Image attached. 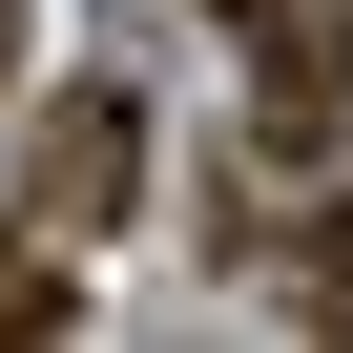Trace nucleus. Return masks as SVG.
I'll list each match as a JSON object with an SVG mask.
<instances>
[{"mask_svg": "<svg viewBox=\"0 0 353 353\" xmlns=\"http://www.w3.org/2000/svg\"><path fill=\"white\" fill-rule=\"evenodd\" d=\"M125 188H145V104H125V83H63V104L21 125V229H42V250H63V229L104 250Z\"/></svg>", "mask_w": 353, "mask_h": 353, "instance_id": "obj_1", "label": "nucleus"}, {"mask_svg": "<svg viewBox=\"0 0 353 353\" xmlns=\"http://www.w3.org/2000/svg\"><path fill=\"white\" fill-rule=\"evenodd\" d=\"M270 63H250V145L270 166H312V145H353V21L332 0H291V21H250Z\"/></svg>", "mask_w": 353, "mask_h": 353, "instance_id": "obj_2", "label": "nucleus"}, {"mask_svg": "<svg viewBox=\"0 0 353 353\" xmlns=\"http://www.w3.org/2000/svg\"><path fill=\"white\" fill-rule=\"evenodd\" d=\"M42 332H63V250H42V229H0V353H42Z\"/></svg>", "mask_w": 353, "mask_h": 353, "instance_id": "obj_3", "label": "nucleus"}, {"mask_svg": "<svg viewBox=\"0 0 353 353\" xmlns=\"http://www.w3.org/2000/svg\"><path fill=\"white\" fill-rule=\"evenodd\" d=\"M0 63H21V0H0Z\"/></svg>", "mask_w": 353, "mask_h": 353, "instance_id": "obj_4", "label": "nucleus"}, {"mask_svg": "<svg viewBox=\"0 0 353 353\" xmlns=\"http://www.w3.org/2000/svg\"><path fill=\"white\" fill-rule=\"evenodd\" d=\"M229 21H291V0H229Z\"/></svg>", "mask_w": 353, "mask_h": 353, "instance_id": "obj_5", "label": "nucleus"}]
</instances>
